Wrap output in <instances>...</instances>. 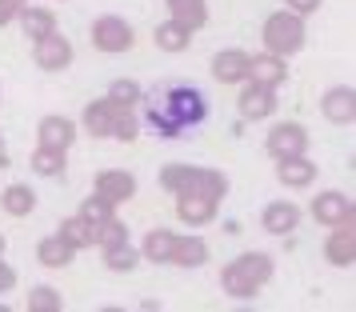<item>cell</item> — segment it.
<instances>
[{
    "mask_svg": "<svg viewBox=\"0 0 356 312\" xmlns=\"http://www.w3.org/2000/svg\"><path fill=\"white\" fill-rule=\"evenodd\" d=\"M145 100V120L148 129L164 136V140H180L184 132H193L196 124L209 120V97L188 81H172L152 88Z\"/></svg>",
    "mask_w": 356,
    "mask_h": 312,
    "instance_id": "1",
    "label": "cell"
},
{
    "mask_svg": "<svg viewBox=\"0 0 356 312\" xmlns=\"http://www.w3.org/2000/svg\"><path fill=\"white\" fill-rule=\"evenodd\" d=\"M268 280H273V256H264V252H241L236 261L220 268V288L232 300H252Z\"/></svg>",
    "mask_w": 356,
    "mask_h": 312,
    "instance_id": "2",
    "label": "cell"
},
{
    "mask_svg": "<svg viewBox=\"0 0 356 312\" xmlns=\"http://www.w3.org/2000/svg\"><path fill=\"white\" fill-rule=\"evenodd\" d=\"M156 181H161V188L172 192V197H184V192H209V197L225 200V192H228L225 172L204 168V165H164Z\"/></svg>",
    "mask_w": 356,
    "mask_h": 312,
    "instance_id": "3",
    "label": "cell"
},
{
    "mask_svg": "<svg viewBox=\"0 0 356 312\" xmlns=\"http://www.w3.org/2000/svg\"><path fill=\"white\" fill-rule=\"evenodd\" d=\"M260 40H264V52H273V56H296V52L305 49V17H296L289 8H280L273 17L264 20V28H260Z\"/></svg>",
    "mask_w": 356,
    "mask_h": 312,
    "instance_id": "4",
    "label": "cell"
},
{
    "mask_svg": "<svg viewBox=\"0 0 356 312\" xmlns=\"http://www.w3.org/2000/svg\"><path fill=\"white\" fill-rule=\"evenodd\" d=\"M136 44V33H132V24L124 17H97L92 20V49L104 52V56H120V52H129Z\"/></svg>",
    "mask_w": 356,
    "mask_h": 312,
    "instance_id": "5",
    "label": "cell"
},
{
    "mask_svg": "<svg viewBox=\"0 0 356 312\" xmlns=\"http://www.w3.org/2000/svg\"><path fill=\"white\" fill-rule=\"evenodd\" d=\"M264 152H268L273 161L305 156V152H308V129H305V124H296V120H280V124L268 132V140H264Z\"/></svg>",
    "mask_w": 356,
    "mask_h": 312,
    "instance_id": "6",
    "label": "cell"
},
{
    "mask_svg": "<svg viewBox=\"0 0 356 312\" xmlns=\"http://www.w3.org/2000/svg\"><path fill=\"white\" fill-rule=\"evenodd\" d=\"M33 65L40 72H65L72 65V40L60 33H49L40 40H33Z\"/></svg>",
    "mask_w": 356,
    "mask_h": 312,
    "instance_id": "7",
    "label": "cell"
},
{
    "mask_svg": "<svg viewBox=\"0 0 356 312\" xmlns=\"http://www.w3.org/2000/svg\"><path fill=\"white\" fill-rule=\"evenodd\" d=\"M236 108H241V120H244V124L268 120V116L276 113V88H264V84H257V81H244Z\"/></svg>",
    "mask_w": 356,
    "mask_h": 312,
    "instance_id": "8",
    "label": "cell"
},
{
    "mask_svg": "<svg viewBox=\"0 0 356 312\" xmlns=\"http://www.w3.org/2000/svg\"><path fill=\"white\" fill-rule=\"evenodd\" d=\"M312 220L321 224V229H337L344 220H353V200L337 192V188H324L312 197Z\"/></svg>",
    "mask_w": 356,
    "mask_h": 312,
    "instance_id": "9",
    "label": "cell"
},
{
    "mask_svg": "<svg viewBox=\"0 0 356 312\" xmlns=\"http://www.w3.org/2000/svg\"><path fill=\"white\" fill-rule=\"evenodd\" d=\"M92 192L104 197L108 204H124V200L136 197V176L124 172V168H100L92 176Z\"/></svg>",
    "mask_w": 356,
    "mask_h": 312,
    "instance_id": "10",
    "label": "cell"
},
{
    "mask_svg": "<svg viewBox=\"0 0 356 312\" xmlns=\"http://www.w3.org/2000/svg\"><path fill=\"white\" fill-rule=\"evenodd\" d=\"M216 213H220V200L209 197V192H184V197H177V216H180V224H188V229L212 224Z\"/></svg>",
    "mask_w": 356,
    "mask_h": 312,
    "instance_id": "11",
    "label": "cell"
},
{
    "mask_svg": "<svg viewBox=\"0 0 356 312\" xmlns=\"http://www.w3.org/2000/svg\"><path fill=\"white\" fill-rule=\"evenodd\" d=\"M321 116L328 124H353L356 120V92L353 84H332L321 97Z\"/></svg>",
    "mask_w": 356,
    "mask_h": 312,
    "instance_id": "12",
    "label": "cell"
},
{
    "mask_svg": "<svg viewBox=\"0 0 356 312\" xmlns=\"http://www.w3.org/2000/svg\"><path fill=\"white\" fill-rule=\"evenodd\" d=\"M76 140V124L68 120V116L52 113V116H40V124H36V145L40 148H56V152H68Z\"/></svg>",
    "mask_w": 356,
    "mask_h": 312,
    "instance_id": "13",
    "label": "cell"
},
{
    "mask_svg": "<svg viewBox=\"0 0 356 312\" xmlns=\"http://www.w3.org/2000/svg\"><path fill=\"white\" fill-rule=\"evenodd\" d=\"M324 261L332 268H348L356 261V229L353 220H344L337 229H328V240H324Z\"/></svg>",
    "mask_w": 356,
    "mask_h": 312,
    "instance_id": "14",
    "label": "cell"
},
{
    "mask_svg": "<svg viewBox=\"0 0 356 312\" xmlns=\"http://www.w3.org/2000/svg\"><path fill=\"white\" fill-rule=\"evenodd\" d=\"M260 229L268 236H289V232L300 229V208L292 200H268L260 213Z\"/></svg>",
    "mask_w": 356,
    "mask_h": 312,
    "instance_id": "15",
    "label": "cell"
},
{
    "mask_svg": "<svg viewBox=\"0 0 356 312\" xmlns=\"http://www.w3.org/2000/svg\"><path fill=\"white\" fill-rule=\"evenodd\" d=\"M209 72H212L216 84H244L248 81V52L244 49H220L212 56Z\"/></svg>",
    "mask_w": 356,
    "mask_h": 312,
    "instance_id": "16",
    "label": "cell"
},
{
    "mask_svg": "<svg viewBox=\"0 0 356 312\" xmlns=\"http://www.w3.org/2000/svg\"><path fill=\"white\" fill-rule=\"evenodd\" d=\"M248 81L264 84V88H280L289 81V60L273 56V52H257V56H248Z\"/></svg>",
    "mask_w": 356,
    "mask_h": 312,
    "instance_id": "17",
    "label": "cell"
},
{
    "mask_svg": "<svg viewBox=\"0 0 356 312\" xmlns=\"http://www.w3.org/2000/svg\"><path fill=\"white\" fill-rule=\"evenodd\" d=\"M316 172H321V168L308 161V152L305 156L276 161V181L284 184V188H296V192H300V188H312V184H316Z\"/></svg>",
    "mask_w": 356,
    "mask_h": 312,
    "instance_id": "18",
    "label": "cell"
},
{
    "mask_svg": "<svg viewBox=\"0 0 356 312\" xmlns=\"http://www.w3.org/2000/svg\"><path fill=\"white\" fill-rule=\"evenodd\" d=\"M17 20H20V28H24L29 40H40V36L56 33V13H52V8H40V4H33V0L20 4Z\"/></svg>",
    "mask_w": 356,
    "mask_h": 312,
    "instance_id": "19",
    "label": "cell"
},
{
    "mask_svg": "<svg viewBox=\"0 0 356 312\" xmlns=\"http://www.w3.org/2000/svg\"><path fill=\"white\" fill-rule=\"evenodd\" d=\"M113 124H116V104L113 100L108 97L88 100V108H84V132L97 136V140H104V136H113Z\"/></svg>",
    "mask_w": 356,
    "mask_h": 312,
    "instance_id": "20",
    "label": "cell"
},
{
    "mask_svg": "<svg viewBox=\"0 0 356 312\" xmlns=\"http://www.w3.org/2000/svg\"><path fill=\"white\" fill-rule=\"evenodd\" d=\"M33 208H36V188H33V184L17 181V184H8V188L0 192V213H4V216L24 220V216H33Z\"/></svg>",
    "mask_w": 356,
    "mask_h": 312,
    "instance_id": "21",
    "label": "cell"
},
{
    "mask_svg": "<svg viewBox=\"0 0 356 312\" xmlns=\"http://www.w3.org/2000/svg\"><path fill=\"white\" fill-rule=\"evenodd\" d=\"M36 261L44 264V268H68V264L76 261V248L68 245L60 232H49V236L36 245Z\"/></svg>",
    "mask_w": 356,
    "mask_h": 312,
    "instance_id": "22",
    "label": "cell"
},
{
    "mask_svg": "<svg viewBox=\"0 0 356 312\" xmlns=\"http://www.w3.org/2000/svg\"><path fill=\"white\" fill-rule=\"evenodd\" d=\"M204 261H209V245H204L200 236L177 232V245H172V256H168V264H177V268H200Z\"/></svg>",
    "mask_w": 356,
    "mask_h": 312,
    "instance_id": "23",
    "label": "cell"
},
{
    "mask_svg": "<svg viewBox=\"0 0 356 312\" xmlns=\"http://www.w3.org/2000/svg\"><path fill=\"white\" fill-rule=\"evenodd\" d=\"M168 4V20L184 24L188 33H200L209 24V4L204 0H164Z\"/></svg>",
    "mask_w": 356,
    "mask_h": 312,
    "instance_id": "24",
    "label": "cell"
},
{
    "mask_svg": "<svg viewBox=\"0 0 356 312\" xmlns=\"http://www.w3.org/2000/svg\"><path fill=\"white\" fill-rule=\"evenodd\" d=\"M172 245H177V232H168V229L145 232V240H140V261L168 264V256H172Z\"/></svg>",
    "mask_w": 356,
    "mask_h": 312,
    "instance_id": "25",
    "label": "cell"
},
{
    "mask_svg": "<svg viewBox=\"0 0 356 312\" xmlns=\"http://www.w3.org/2000/svg\"><path fill=\"white\" fill-rule=\"evenodd\" d=\"M100 256H104V268L108 272H132L140 264V248L132 245V240H120V245L100 248Z\"/></svg>",
    "mask_w": 356,
    "mask_h": 312,
    "instance_id": "26",
    "label": "cell"
},
{
    "mask_svg": "<svg viewBox=\"0 0 356 312\" xmlns=\"http://www.w3.org/2000/svg\"><path fill=\"white\" fill-rule=\"evenodd\" d=\"M152 40H156V49L161 52H184L188 49V40H193V33H188L184 24H177V20H164V24H156Z\"/></svg>",
    "mask_w": 356,
    "mask_h": 312,
    "instance_id": "27",
    "label": "cell"
},
{
    "mask_svg": "<svg viewBox=\"0 0 356 312\" xmlns=\"http://www.w3.org/2000/svg\"><path fill=\"white\" fill-rule=\"evenodd\" d=\"M60 236H65L68 245L76 248V252H84V248H97V236H92V224L88 220H81V216H65L60 220Z\"/></svg>",
    "mask_w": 356,
    "mask_h": 312,
    "instance_id": "28",
    "label": "cell"
},
{
    "mask_svg": "<svg viewBox=\"0 0 356 312\" xmlns=\"http://www.w3.org/2000/svg\"><path fill=\"white\" fill-rule=\"evenodd\" d=\"M76 216H81V220H88V224L97 229V224H104V220H113V216H116V204H108L104 197H97V192H92V197L81 200Z\"/></svg>",
    "mask_w": 356,
    "mask_h": 312,
    "instance_id": "29",
    "label": "cell"
},
{
    "mask_svg": "<svg viewBox=\"0 0 356 312\" xmlns=\"http://www.w3.org/2000/svg\"><path fill=\"white\" fill-rule=\"evenodd\" d=\"M65 156L68 152H56V148H40L33 152V172L36 176H60L65 172Z\"/></svg>",
    "mask_w": 356,
    "mask_h": 312,
    "instance_id": "30",
    "label": "cell"
},
{
    "mask_svg": "<svg viewBox=\"0 0 356 312\" xmlns=\"http://www.w3.org/2000/svg\"><path fill=\"white\" fill-rule=\"evenodd\" d=\"M24 309L29 312H60L65 300H60V293L52 284H36L33 293H29V300H24Z\"/></svg>",
    "mask_w": 356,
    "mask_h": 312,
    "instance_id": "31",
    "label": "cell"
},
{
    "mask_svg": "<svg viewBox=\"0 0 356 312\" xmlns=\"http://www.w3.org/2000/svg\"><path fill=\"white\" fill-rule=\"evenodd\" d=\"M104 97L113 100V104H120V108H136L140 97H145V88H140L136 81H124V76H120V81L108 84V92H104Z\"/></svg>",
    "mask_w": 356,
    "mask_h": 312,
    "instance_id": "32",
    "label": "cell"
},
{
    "mask_svg": "<svg viewBox=\"0 0 356 312\" xmlns=\"http://www.w3.org/2000/svg\"><path fill=\"white\" fill-rule=\"evenodd\" d=\"M136 136H140V116H136V108H120V104H116L113 140H136Z\"/></svg>",
    "mask_w": 356,
    "mask_h": 312,
    "instance_id": "33",
    "label": "cell"
},
{
    "mask_svg": "<svg viewBox=\"0 0 356 312\" xmlns=\"http://www.w3.org/2000/svg\"><path fill=\"white\" fill-rule=\"evenodd\" d=\"M92 236H97V248H108V245H120V240H129V229L120 224V220H104V224H97L92 229Z\"/></svg>",
    "mask_w": 356,
    "mask_h": 312,
    "instance_id": "34",
    "label": "cell"
},
{
    "mask_svg": "<svg viewBox=\"0 0 356 312\" xmlns=\"http://www.w3.org/2000/svg\"><path fill=\"white\" fill-rule=\"evenodd\" d=\"M324 0H284V8L296 13V17H312V13H321Z\"/></svg>",
    "mask_w": 356,
    "mask_h": 312,
    "instance_id": "35",
    "label": "cell"
},
{
    "mask_svg": "<svg viewBox=\"0 0 356 312\" xmlns=\"http://www.w3.org/2000/svg\"><path fill=\"white\" fill-rule=\"evenodd\" d=\"M17 13H20V0H0V28H4V24H13Z\"/></svg>",
    "mask_w": 356,
    "mask_h": 312,
    "instance_id": "36",
    "label": "cell"
},
{
    "mask_svg": "<svg viewBox=\"0 0 356 312\" xmlns=\"http://www.w3.org/2000/svg\"><path fill=\"white\" fill-rule=\"evenodd\" d=\"M17 284V268L13 264H4V256H0V293H8Z\"/></svg>",
    "mask_w": 356,
    "mask_h": 312,
    "instance_id": "37",
    "label": "cell"
},
{
    "mask_svg": "<svg viewBox=\"0 0 356 312\" xmlns=\"http://www.w3.org/2000/svg\"><path fill=\"white\" fill-rule=\"evenodd\" d=\"M8 165V148H4V140H0V168Z\"/></svg>",
    "mask_w": 356,
    "mask_h": 312,
    "instance_id": "38",
    "label": "cell"
},
{
    "mask_svg": "<svg viewBox=\"0 0 356 312\" xmlns=\"http://www.w3.org/2000/svg\"><path fill=\"white\" fill-rule=\"evenodd\" d=\"M0 256H4V232H0Z\"/></svg>",
    "mask_w": 356,
    "mask_h": 312,
    "instance_id": "39",
    "label": "cell"
},
{
    "mask_svg": "<svg viewBox=\"0 0 356 312\" xmlns=\"http://www.w3.org/2000/svg\"><path fill=\"white\" fill-rule=\"evenodd\" d=\"M20 4H24V0H20Z\"/></svg>",
    "mask_w": 356,
    "mask_h": 312,
    "instance_id": "40",
    "label": "cell"
}]
</instances>
